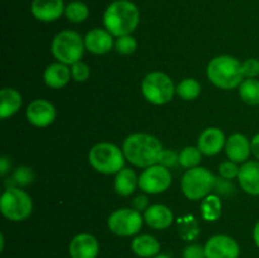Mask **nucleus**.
Returning <instances> with one entry per match:
<instances>
[{
  "label": "nucleus",
  "instance_id": "obj_17",
  "mask_svg": "<svg viewBox=\"0 0 259 258\" xmlns=\"http://www.w3.org/2000/svg\"><path fill=\"white\" fill-rule=\"evenodd\" d=\"M83 42H85L86 50L95 55L108 53L114 46L113 35L106 29H100V28L88 32V34L83 38Z\"/></svg>",
  "mask_w": 259,
  "mask_h": 258
},
{
  "label": "nucleus",
  "instance_id": "obj_25",
  "mask_svg": "<svg viewBox=\"0 0 259 258\" xmlns=\"http://www.w3.org/2000/svg\"><path fill=\"white\" fill-rule=\"evenodd\" d=\"M202 218L207 222H215L222 215V201L217 195H209L205 197L201 205Z\"/></svg>",
  "mask_w": 259,
  "mask_h": 258
},
{
  "label": "nucleus",
  "instance_id": "obj_27",
  "mask_svg": "<svg viewBox=\"0 0 259 258\" xmlns=\"http://www.w3.org/2000/svg\"><path fill=\"white\" fill-rule=\"evenodd\" d=\"M65 14L70 22L82 23L89 17V8L85 3L76 0V2H71L65 8Z\"/></svg>",
  "mask_w": 259,
  "mask_h": 258
},
{
  "label": "nucleus",
  "instance_id": "obj_12",
  "mask_svg": "<svg viewBox=\"0 0 259 258\" xmlns=\"http://www.w3.org/2000/svg\"><path fill=\"white\" fill-rule=\"evenodd\" d=\"M28 121L38 128H46L56 119V109L52 104L45 99L33 100L25 111Z\"/></svg>",
  "mask_w": 259,
  "mask_h": 258
},
{
  "label": "nucleus",
  "instance_id": "obj_5",
  "mask_svg": "<svg viewBox=\"0 0 259 258\" xmlns=\"http://www.w3.org/2000/svg\"><path fill=\"white\" fill-rule=\"evenodd\" d=\"M85 42L78 33L73 30H62L53 38L51 52L53 57L65 65H73L85 52Z\"/></svg>",
  "mask_w": 259,
  "mask_h": 258
},
{
  "label": "nucleus",
  "instance_id": "obj_33",
  "mask_svg": "<svg viewBox=\"0 0 259 258\" xmlns=\"http://www.w3.org/2000/svg\"><path fill=\"white\" fill-rule=\"evenodd\" d=\"M243 73L247 78H257L259 76V60L248 58L243 62Z\"/></svg>",
  "mask_w": 259,
  "mask_h": 258
},
{
  "label": "nucleus",
  "instance_id": "obj_32",
  "mask_svg": "<svg viewBox=\"0 0 259 258\" xmlns=\"http://www.w3.org/2000/svg\"><path fill=\"white\" fill-rule=\"evenodd\" d=\"M239 167L233 161H225L219 164V174L220 176L227 180H233L239 175Z\"/></svg>",
  "mask_w": 259,
  "mask_h": 258
},
{
  "label": "nucleus",
  "instance_id": "obj_16",
  "mask_svg": "<svg viewBox=\"0 0 259 258\" xmlns=\"http://www.w3.org/2000/svg\"><path fill=\"white\" fill-rule=\"evenodd\" d=\"M225 142H227V139H225L222 129L211 126V128L205 129L200 134L197 147L205 156H215L224 148Z\"/></svg>",
  "mask_w": 259,
  "mask_h": 258
},
{
  "label": "nucleus",
  "instance_id": "obj_14",
  "mask_svg": "<svg viewBox=\"0 0 259 258\" xmlns=\"http://www.w3.org/2000/svg\"><path fill=\"white\" fill-rule=\"evenodd\" d=\"M225 153L229 161L235 163H244L252 153L250 141L242 133L232 134L225 142Z\"/></svg>",
  "mask_w": 259,
  "mask_h": 258
},
{
  "label": "nucleus",
  "instance_id": "obj_4",
  "mask_svg": "<svg viewBox=\"0 0 259 258\" xmlns=\"http://www.w3.org/2000/svg\"><path fill=\"white\" fill-rule=\"evenodd\" d=\"M89 162L95 171L104 175L118 174L124 168L125 156L123 149L109 142L95 144L89 152Z\"/></svg>",
  "mask_w": 259,
  "mask_h": 258
},
{
  "label": "nucleus",
  "instance_id": "obj_6",
  "mask_svg": "<svg viewBox=\"0 0 259 258\" xmlns=\"http://www.w3.org/2000/svg\"><path fill=\"white\" fill-rule=\"evenodd\" d=\"M215 182L217 179L209 169L205 167H194L187 169L182 176L181 190L187 199L201 200L209 196Z\"/></svg>",
  "mask_w": 259,
  "mask_h": 258
},
{
  "label": "nucleus",
  "instance_id": "obj_11",
  "mask_svg": "<svg viewBox=\"0 0 259 258\" xmlns=\"http://www.w3.org/2000/svg\"><path fill=\"white\" fill-rule=\"evenodd\" d=\"M205 254L206 258H238L240 254V248L232 237L218 234L206 242Z\"/></svg>",
  "mask_w": 259,
  "mask_h": 258
},
{
  "label": "nucleus",
  "instance_id": "obj_3",
  "mask_svg": "<svg viewBox=\"0 0 259 258\" xmlns=\"http://www.w3.org/2000/svg\"><path fill=\"white\" fill-rule=\"evenodd\" d=\"M207 77L217 88L224 90L239 88L243 82V63L233 56L222 55L212 58L207 65Z\"/></svg>",
  "mask_w": 259,
  "mask_h": 258
},
{
  "label": "nucleus",
  "instance_id": "obj_19",
  "mask_svg": "<svg viewBox=\"0 0 259 258\" xmlns=\"http://www.w3.org/2000/svg\"><path fill=\"white\" fill-rule=\"evenodd\" d=\"M144 222L153 229H167L169 225L174 222V214L169 207L164 206V205L156 204L149 206L148 209L144 211Z\"/></svg>",
  "mask_w": 259,
  "mask_h": 258
},
{
  "label": "nucleus",
  "instance_id": "obj_10",
  "mask_svg": "<svg viewBox=\"0 0 259 258\" xmlns=\"http://www.w3.org/2000/svg\"><path fill=\"white\" fill-rule=\"evenodd\" d=\"M144 218L134 209H119L111 212L108 219V227L119 237H131L141 230Z\"/></svg>",
  "mask_w": 259,
  "mask_h": 258
},
{
  "label": "nucleus",
  "instance_id": "obj_22",
  "mask_svg": "<svg viewBox=\"0 0 259 258\" xmlns=\"http://www.w3.org/2000/svg\"><path fill=\"white\" fill-rule=\"evenodd\" d=\"M0 118L7 119L14 115L22 106V95L15 89L4 88L0 91Z\"/></svg>",
  "mask_w": 259,
  "mask_h": 258
},
{
  "label": "nucleus",
  "instance_id": "obj_21",
  "mask_svg": "<svg viewBox=\"0 0 259 258\" xmlns=\"http://www.w3.org/2000/svg\"><path fill=\"white\" fill-rule=\"evenodd\" d=\"M132 250L141 258H153L159 254L161 244L152 235L142 234L132 240Z\"/></svg>",
  "mask_w": 259,
  "mask_h": 258
},
{
  "label": "nucleus",
  "instance_id": "obj_15",
  "mask_svg": "<svg viewBox=\"0 0 259 258\" xmlns=\"http://www.w3.org/2000/svg\"><path fill=\"white\" fill-rule=\"evenodd\" d=\"M63 0H33L32 14L40 22H55L65 13Z\"/></svg>",
  "mask_w": 259,
  "mask_h": 258
},
{
  "label": "nucleus",
  "instance_id": "obj_18",
  "mask_svg": "<svg viewBox=\"0 0 259 258\" xmlns=\"http://www.w3.org/2000/svg\"><path fill=\"white\" fill-rule=\"evenodd\" d=\"M238 181L247 194L259 196V161H247L240 167Z\"/></svg>",
  "mask_w": 259,
  "mask_h": 258
},
{
  "label": "nucleus",
  "instance_id": "obj_24",
  "mask_svg": "<svg viewBox=\"0 0 259 258\" xmlns=\"http://www.w3.org/2000/svg\"><path fill=\"white\" fill-rule=\"evenodd\" d=\"M239 95L248 105H259V80L245 78L239 86Z\"/></svg>",
  "mask_w": 259,
  "mask_h": 258
},
{
  "label": "nucleus",
  "instance_id": "obj_1",
  "mask_svg": "<svg viewBox=\"0 0 259 258\" xmlns=\"http://www.w3.org/2000/svg\"><path fill=\"white\" fill-rule=\"evenodd\" d=\"M125 159L133 166L147 168L158 164L163 153V146L158 138L147 133H133L123 143Z\"/></svg>",
  "mask_w": 259,
  "mask_h": 258
},
{
  "label": "nucleus",
  "instance_id": "obj_30",
  "mask_svg": "<svg viewBox=\"0 0 259 258\" xmlns=\"http://www.w3.org/2000/svg\"><path fill=\"white\" fill-rule=\"evenodd\" d=\"M115 50L121 55H131L137 50V40L132 35L119 37L115 42Z\"/></svg>",
  "mask_w": 259,
  "mask_h": 258
},
{
  "label": "nucleus",
  "instance_id": "obj_29",
  "mask_svg": "<svg viewBox=\"0 0 259 258\" xmlns=\"http://www.w3.org/2000/svg\"><path fill=\"white\" fill-rule=\"evenodd\" d=\"M180 234L185 240H192L199 234V227L195 218L186 217L180 222Z\"/></svg>",
  "mask_w": 259,
  "mask_h": 258
},
{
  "label": "nucleus",
  "instance_id": "obj_40",
  "mask_svg": "<svg viewBox=\"0 0 259 258\" xmlns=\"http://www.w3.org/2000/svg\"><path fill=\"white\" fill-rule=\"evenodd\" d=\"M253 239H254L255 245L259 248V220L257 222V224H255L254 230H253Z\"/></svg>",
  "mask_w": 259,
  "mask_h": 258
},
{
  "label": "nucleus",
  "instance_id": "obj_37",
  "mask_svg": "<svg viewBox=\"0 0 259 258\" xmlns=\"http://www.w3.org/2000/svg\"><path fill=\"white\" fill-rule=\"evenodd\" d=\"M133 207H134V210H137V211H142V210H144V211H146V210L149 207L148 206V199H147L146 196H143V195H141V196H137L133 201Z\"/></svg>",
  "mask_w": 259,
  "mask_h": 258
},
{
  "label": "nucleus",
  "instance_id": "obj_36",
  "mask_svg": "<svg viewBox=\"0 0 259 258\" xmlns=\"http://www.w3.org/2000/svg\"><path fill=\"white\" fill-rule=\"evenodd\" d=\"M177 162H179V156H177L175 152L168 151V149H163V153H162L158 164H162V166H164L168 168V167L176 164Z\"/></svg>",
  "mask_w": 259,
  "mask_h": 258
},
{
  "label": "nucleus",
  "instance_id": "obj_41",
  "mask_svg": "<svg viewBox=\"0 0 259 258\" xmlns=\"http://www.w3.org/2000/svg\"><path fill=\"white\" fill-rule=\"evenodd\" d=\"M153 258H169L168 255H166V254H158V255H156V257H153Z\"/></svg>",
  "mask_w": 259,
  "mask_h": 258
},
{
  "label": "nucleus",
  "instance_id": "obj_8",
  "mask_svg": "<svg viewBox=\"0 0 259 258\" xmlns=\"http://www.w3.org/2000/svg\"><path fill=\"white\" fill-rule=\"evenodd\" d=\"M33 210L29 195L18 187H8L0 197V211L12 222L25 220Z\"/></svg>",
  "mask_w": 259,
  "mask_h": 258
},
{
  "label": "nucleus",
  "instance_id": "obj_34",
  "mask_svg": "<svg viewBox=\"0 0 259 258\" xmlns=\"http://www.w3.org/2000/svg\"><path fill=\"white\" fill-rule=\"evenodd\" d=\"M182 258H206L205 247L200 244H190L182 252Z\"/></svg>",
  "mask_w": 259,
  "mask_h": 258
},
{
  "label": "nucleus",
  "instance_id": "obj_28",
  "mask_svg": "<svg viewBox=\"0 0 259 258\" xmlns=\"http://www.w3.org/2000/svg\"><path fill=\"white\" fill-rule=\"evenodd\" d=\"M201 156L202 153L199 147L189 146L182 149L181 153L179 154V162L185 168H194L201 162Z\"/></svg>",
  "mask_w": 259,
  "mask_h": 258
},
{
  "label": "nucleus",
  "instance_id": "obj_38",
  "mask_svg": "<svg viewBox=\"0 0 259 258\" xmlns=\"http://www.w3.org/2000/svg\"><path fill=\"white\" fill-rule=\"evenodd\" d=\"M250 147H252L253 156L259 161V133L253 137V139L250 141Z\"/></svg>",
  "mask_w": 259,
  "mask_h": 258
},
{
  "label": "nucleus",
  "instance_id": "obj_2",
  "mask_svg": "<svg viewBox=\"0 0 259 258\" xmlns=\"http://www.w3.org/2000/svg\"><path fill=\"white\" fill-rule=\"evenodd\" d=\"M139 23V10L129 0H115L104 13V25L113 37L131 35Z\"/></svg>",
  "mask_w": 259,
  "mask_h": 258
},
{
  "label": "nucleus",
  "instance_id": "obj_35",
  "mask_svg": "<svg viewBox=\"0 0 259 258\" xmlns=\"http://www.w3.org/2000/svg\"><path fill=\"white\" fill-rule=\"evenodd\" d=\"M33 179H34L33 171L30 168H28V167H20L14 174V180H17L18 184L20 185L30 184L33 181Z\"/></svg>",
  "mask_w": 259,
  "mask_h": 258
},
{
  "label": "nucleus",
  "instance_id": "obj_39",
  "mask_svg": "<svg viewBox=\"0 0 259 258\" xmlns=\"http://www.w3.org/2000/svg\"><path fill=\"white\" fill-rule=\"evenodd\" d=\"M10 166L9 161H8L7 157H2V159H0V174L4 176L5 174H7L8 171V167Z\"/></svg>",
  "mask_w": 259,
  "mask_h": 258
},
{
  "label": "nucleus",
  "instance_id": "obj_13",
  "mask_svg": "<svg viewBox=\"0 0 259 258\" xmlns=\"http://www.w3.org/2000/svg\"><path fill=\"white\" fill-rule=\"evenodd\" d=\"M71 258H96L99 254V242L89 233L75 235L68 245Z\"/></svg>",
  "mask_w": 259,
  "mask_h": 258
},
{
  "label": "nucleus",
  "instance_id": "obj_31",
  "mask_svg": "<svg viewBox=\"0 0 259 258\" xmlns=\"http://www.w3.org/2000/svg\"><path fill=\"white\" fill-rule=\"evenodd\" d=\"M71 75L72 78L77 82H85L90 76V67L88 63L82 62V61H77L73 65H71Z\"/></svg>",
  "mask_w": 259,
  "mask_h": 258
},
{
  "label": "nucleus",
  "instance_id": "obj_20",
  "mask_svg": "<svg viewBox=\"0 0 259 258\" xmlns=\"http://www.w3.org/2000/svg\"><path fill=\"white\" fill-rule=\"evenodd\" d=\"M71 68L62 62H55L47 66L43 73L45 83L51 89H61L68 83L71 78Z\"/></svg>",
  "mask_w": 259,
  "mask_h": 258
},
{
  "label": "nucleus",
  "instance_id": "obj_26",
  "mask_svg": "<svg viewBox=\"0 0 259 258\" xmlns=\"http://www.w3.org/2000/svg\"><path fill=\"white\" fill-rule=\"evenodd\" d=\"M176 93L184 100H195L201 93V85L195 78H185L177 85Z\"/></svg>",
  "mask_w": 259,
  "mask_h": 258
},
{
  "label": "nucleus",
  "instance_id": "obj_7",
  "mask_svg": "<svg viewBox=\"0 0 259 258\" xmlns=\"http://www.w3.org/2000/svg\"><path fill=\"white\" fill-rule=\"evenodd\" d=\"M176 88L168 75L163 72H151L142 81V94L144 99L154 105H163L174 99Z\"/></svg>",
  "mask_w": 259,
  "mask_h": 258
},
{
  "label": "nucleus",
  "instance_id": "obj_23",
  "mask_svg": "<svg viewBox=\"0 0 259 258\" xmlns=\"http://www.w3.org/2000/svg\"><path fill=\"white\" fill-rule=\"evenodd\" d=\"M138 186V177L131 168H123L116 174L114 180V189L120 196H131Z\"/></svg>",
  "mask_w": 259,
  "mask_h": 258
},
{
  "label": "nucleus",
  "instance_id": "obj_9",
  "mask_svg": "<svg viewBox=\"0 0 259 258\" xmlns=\"http://www.w3.org/2000/svg\"><path fill=\"white\" fill-rule=\"evenodd\" d=\"M172 182V175L167 167L153 164L143 169L138 177V186L146 194L157 195L168 190Z\"/></svg>",
  "mask_w": 259,
  "mask_h": 258
}]
</instances>
